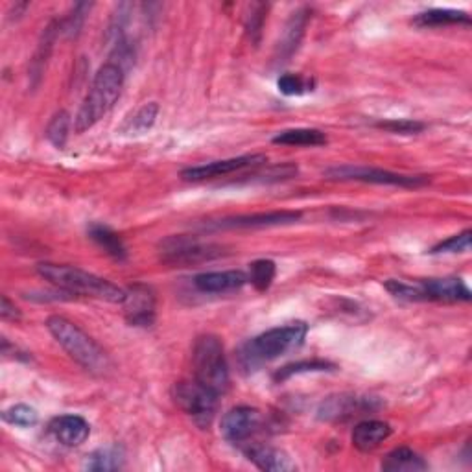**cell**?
<instances>
[{
    "mask_svg": "<svg viewBox=\"0 0 472 472\" xmlns=\"http://www.w3.org/2000/svg\"><path fill=\"white\" fill-rule=\"evenodd\" d=\"M329 179L336 181H362V183H373V185H391V186H403V188H417L428 183L426 176H406V174H395L382 168H371V167H332L325 172Z\"/></svg>",
    "mask_w": 472,
    "mask_h": 472,
    "instance_id": "52a82bcc",
    "label": "cell"
},
{
    "mask_svg": "<svg viewBox=\"0 0 472 472\" xmlns=\"http://www.w3.org/2000/svg\"><path fill=\"white\" fill-rule=\"evenodd\" d=\"M306 332L308 325L303 322L269 329L241 347L239 364L246 371H255L268 362L277 360L283 354L299 349L306 338Z\"/></svg>",
    "mask_w": 472,
    "mask_h": 472,
    "instance_id": "7a4b0ae2",
    "label": "cell"
},
{
    "mask_svg": "<svg viewBox=\"0 0 472 472\" xmlns=\"http://www.w3.org/2000/svg\"><path fill=\"white\" fill-rule=\"evenodd\" d=\"M273 142L283 146H323L329 142V139L322 130L295 128L277 133L273 137Z\"/></svg>",
    "mask_w": 472,
    "mask_h": 472,
    "instance_id": "44dd1931",
    "label": "cell"
},
{
    "mask_svg": "<svg viewBox=\"0 0 472 472\" xmlns=\"http://www.w3.org/2000/svg\"><path fill=\"white\" fill-rule=\"evenodd\" d=\"M68 132H70V114L67 111H59L52 116V121L47 126V139L56 148L61 150L68 141Z\"/></svg>",
    "mask_w": 472,
    "mask_h": 472,
    "instance_id": "4316f807",
    "label": "cell"
},
{
    "mask_svg": "<svg viewBox=\"0 0 472 472\" xmlns=\"http://www.w3.org/2000/svg\"><path fill=\"white\" fill-rule=\"evenodd\" d=\"M3 419H5L8 424L21 426V428H30V426L37 424L39 415H37V412H35L32 406L15 404V406H10L8 410L3 412Z\"/></svg>",
    "mask_w": 472,
    "mask_h": 472,
    "instance_id": "f546056e",
    "label": "cell"
},
{
    "mask_svg": "<svg viewBox=\"0 0 472 472\" xmlns=\"http://www.w3.org/2000/svg\"><path fill=\"white\" fill-rule=\"evenodd\" d=\"M124 312L132 327H150L155 322V295L146 285H133L126 290Z\"/></svg>",
    "mask_w": 472,
    "mask_h": 472,
    "instance_id": "7c38bea8",
    "label": "cell"
},
{
    "mask_svg": "<svg viewBox=\"0 0 472 472\" xmlns=\"http://www.w3.org/2000/svg\"><path fill=\"white\" fill-rule=\"evenodd\" d=\"M391 436V426L384 421L368 419L359 422L352 430L350 441L360 452H371L380 447Z\"/></svg>",
    "mask_w": 472,
    "mask_h": 472,
    "instance_id": "ac0fdd59",
    "label": "cell"
},
{
    "mask_svg": "<svg viewBox=\"0 0 472 472\" xmlns=\"http://www.w3.org/2000/svg\"><path fill=\"white\" fill-rule=\"evenodd\" d=\"M277 87L286 96H301V95L312 93L313 87H316V82L310 80V77L299 76V74H285L279 77Z\"/></svg>",
    "mask_w": 472,
    "mask_h": 472,
    "instance_id": "83f0119b",
    "label": "cell"
},
{
    "mask_svg": "<svg viewBox=\"0 0 472 472\" xmlns=\"http://www.w3.org/2000/svg\"><path fill=\"white\" fill-rule=\"evenodd\" d=\"M37 273L41 275L45 281L58 286L59 290L70 294V295H84V297H95L107 303L124 304L128 292L121 286L113 285L107 279L98 277L95 273H89L82 268L68 266V264H52V262H41L37 266Z\"/></svg>",
    "mask_w": 472,
    "mask_h": 472,
    "instance_id": "6da1fadb",
    "label": "cell"
},
{
    "mask_svg": "<svg viewBox=\"0 0 472 472\" xmlns=\"http://www.w3.org/2000/svg\"><path fill=\"white\" fill-rule=\"evenodd\" d=\"M89 236L114 260L128 259V250L121 239V234H116L111 227L102 225V223H93L89 227Z\"/></svg>",
    "mask_w": 472,
    "mask_h": 472,
    "instance_id": "ffe728a7",
    "label": "cell"
},
{
    "mask_svg": "<svg viewBox=\"0 0 472 472\" xmlns=\"http://www.w3.org/2000/svg\"><path fill=\"white\" fill-rule=\"evenodd\" d=\"M299 211H273V213H257L246 216H232L223 218L220 222L211 223L213 229H264V227H279L290 225L301 220Z\"/></svg>",
    "mask_w": 472,
    "mask_h": 472,
    "instance_id": "8fae6325",
    "label": "cell"
},
{
    "mask_svg": "<svg viewBox=\"0 0 472 472\" xmlns=\"http://www.w3.org/2000/svg\"><path fill=\"white\" fill-rule=\"evenodd\" d=\"M124 456L118 449H100L87 456L86 468L87 470H116L123 467Z\"/></svg>",
    "mask_w": 472,
    "mask_h": 472,
    "instance_id": "cb8c5ba5",
    "label": "cell"
},
{
    "mask_svg": "<svg viewBox=\"0 0 472 472\" xmlns=\"http://www.w3.org/2000/svg\"><path fill=\"white\" fill-rule=\"evenodd\" d=\"M223 255L222 246L202 242L194 236H168L161 242V257L168 264H200Z\"/></svg>",
    "mask_w": 472,
    "mask_h": 472,
    "instance_id": "ba28073f",
    "label": "cell"
},
{
    "mask_svg": "<svg viewBox=\"0 0 472 472\" xmlns=\"http://www.w3.org/2000/svg\"><path fill=\"white\" fill-rule=\"evenodd\" d=\"M0 318H3L5 322H19L21 320L19 308L6 295H3V304H0Z\"/></svg>",
    "mask_w": 472,
    "mask_h": 472,
    "instance_id": "d6a6232c",
    "label": "cell"
},
{
    "mask_svg": "<svg viewBox=\"0 0 472 472\" xmlns=\"http://www.w3.org/2000/svg\"><path fill=\"white\" fill-rule=\"evenodd\" d=\"M470 231H463L459 234L450 236L445 242H440L438 246H434L430 250L431 255H440V253H465L470 250Z\"/></svg>",
    "mask_w": 472,
    "mask_h": 472,
    "instance_id": "4dcf8cb0",
    "label": "cell"
},
{
    "mask_svg": "<svg viewBox=\"0 0 472 472\" xmlns=\"http://www.w3.org/2000/svg\"><path fill=\"white\" fill-rule=\"evenodd\" d=\"M413 23L417 26H450V24H470V15L459 10H428L419 14Z\"/></svg>",
    "mask_w": 472,
    "mask_h": 472,
    "instance_id": "7402d4cb",
    "label": "cell"
},
{
    "mask_svg": "<svg viewBox=\"0 0 472 472\" xmlns=\"http://www.w3.org/2000/svg\"><path fill=\"white\" fill-rule=\"evenodd\" d=\"M382 468L387 472H421L428 468V463L412 449L401 447V449L391 450L384 458Z\"/></svg>",
    "mask_w": 472,
    "mask_h": 472,
    "instance_id": "d6986e66",
    "label": "cell"
},
{
    "mask_svg": "<svg viewBox=\"0 0 472 472\" xmlns=\"http://www.w3.org/2000/svg\"><path fill=\"white\" fill-rule=\"evenodd\" d=\"M244 454L246 458L255 463L260 470L268 472H290L295 470L297 465L292 461V458L275 447L264 445V443H248L244 445Z\"/></svg>",
    "mask_w": 472,
    "mask_h": 472,
    "instance_id": "5bb4252c",
    "label": "cell"
},
{
    "mask_svg": "<svg viewBox=\"0 0 472 472\" xmlns=\"http://www.w3.org/2000/svg\"><path fill=\"white\" fill-rule=\"evenodd\" d=\"M421 283L422 301H441V303H467L470 301V290L458 277L445 279H426Z\"/></svg>",
    "mask_w": 472,
    "mask_h": 472,
    "instance_id": "4fadbf2b",
    "label": "cell"
},
{
    "mask_svg": "<svg viewBox=\"0 0 472 472\" xmlns=\"http://www.w3.org/2000/svg\"><path fill=\"white\" fill-rule=\"evenodd\" d=\"M192 368L195 380L216 391L218 395L229 389V366L223 343L218 336L205 334L195 340L192 350Z\"/></svg>",
    "mask_w": 472,
    "mask_h": 472,
    "instance_id": "5b68a950",
    "label": "cell"
},
{
    "mask_svg": "<svg viewBox=\"0 0 472 472\" xmlns=\"http://www.w3.org/2000/svg\"><path fill=\"white\" fill-rule=\"evenodd\" d=\"M275 275H277V266L269 259H260L250 264L248 279L259 292H266L273 285Z\"/></svg>",
    "mask_w": 472,
    "mask_h": 472,
    "instance_id": "603a6c76",
    "label": "cell"
},
{
    "mask_svg": "<svg viewBox=\"0 0 472 472\" xmlns=\"http://www.w3.org/2000/svg\"><path fill=\"white\" fill-rule=\"evenodd\" d=\"M124 87V70L114 63L104 65L93 80V86L76 114L74 130L76 133H84L96 126L102 118L114 107L116 100L121 98Z\"/></svg>",
    "mask_w": 472,
    "mask_h": 472,
    "instance_id": "3957f363",
    "label": "cell"
},
{
    "mask_svg": "<svg viewBox=\"0 0 472 472\" xmlns=\"http://www.w3.org/2000/svg\"><path fill=\"white\" fill-rule=\"evenodd\" d=\"M246 283H250L248 275L241 269H229V271H207L198 275L194 279V286L204 294H227L241 290Z\"/></svg>",
    "mask_w": 472,
    "mask_h": 472,
    "instance_id": "9a60e30c",
    "label": "cell"
},
{
    "mask_svg": "<svg viewBox=\"0 0 472 472\" xmlns=\"http://www.w3.org/2000/svg\"><path fill=\"white\" fill-rule=\"evenodd\" d=\"M157 114H159V104H157V102L144 104V105L135 113V116L132 118V121L128 123L126 132L132 133V135H142V133H146L148 130L153 128V124H155V121H157Z\"/></svg>",
    "mask_w": 472,
    "mask_h": 472,
    "instance_id": "d4e9b609",
    "label": "cell"
},
{
    "mask_svg": "<svg viewBox=\"0 0 472 472\" xmlns=\"http://www.w3.org/2000/svg\"><path fill=\"white\" fill-rule=\"evenodd\" d=\"M268 163V157L262 153H253V155H242V157H232V159H223V161H214L200 167H190L181 172V177L185 181H207L214 177H223L234 172H241L246 168H257L260 165Z\"/></svg>",
    "mask_w": 472,
    "mask_h": 472,
    "instance_id": "30bf717a",
    "label": "cell"
},
{
    "mask_svg": "<svg viewBox=\"0 0 472 472\" xmlns=\"http://www.w3.org/2000/svg\"><path fill=\"white\" fill-rule=\"evenodd\" d=\"M49 428L52 431V436L56 438V441L70 449L84 445L91 434L89 422L80 415H59L52 419Z\"/></svg>",
    "mask_w": 472,
    "mask_h": 472,
    "instance_id": "2e32d148",
    "label": "cell"
},
{
    "mask_svg": "<svg viewBox=\"0 0 472 472\" xmlns=\"http://www.w3.org/2000/svg\"><path fill=\"white\" fill-rule=\"evenodd\" d=\"M304 26H306V14L304 12L294 14L285 32V41L281 45V50H285L286 56H290L299 47V41L304 33Z\"/></svg>",
    "mask_w": 472,
    "mask_h": 472,
    "instance_id": "f1b7e54d",
    "label": "cell"
},
{
    "mask_svg": "<svg viewBox=\"0 0 472 472\" xmlns=\"http://www.w3.org/2000/svg\"><path fill=\"white\" fill-rule=\"evenodd\" d=\"M218 393L209 389L198 380H181L172 387V399L176 406L194 419V422L207 428L211 426L218 410Z\"/></svg>",
    "mask_w": 472,
    "mask_h": 472,
    "instance_id": "8992f818",
    "label": "cell"
},
{
    "mask_svg": "<svg viewBox=\"0 0 472 472\" xmlns=\"http://www.w3.org/2000/svg\"><path fill=\"white\" fill-rule=\"evenodd\" d=\"M336 366L327 362V360H301V362H294L290 366L281 368L277 373H275V380L283 382L294 375H301V373H318V371H334Z\"/></svg>",
    "mask_w": 472,
    "mask_h": 472,
    "instance_id": "484cf974",
    "label": "cell"
},
{
    "mask_svg": "<svg viewBox=\"0 0 472 472\" xmlns=\"http://www.w3.org/2000/svg\"><path fill=\"white\" fill-rule=\"evenodd\" d=\"M47 329L77 366L93 375L107 373L111 362L105 350L80 327L63 316H52L47 322Z\"/></svg>",
    "mask_w": 472,
    "mask_h": 472,
    "instance_id": "277c9868",
    "label": "cell"
},
{
    "mask_svg": "<svg viewBox=\"0 0 472 472\" xmlns=\"http://www.w3.org/2000/svg\"><path fill=\"white\" fill-rule=\"evenodd\" d=\"M373 399H362V397H349V395H338L329 397L320 406V419L325 421H345L354 415L366 413L373 410Z\"/></svg>",
    "mask_w": 472,
    "mask_h": 472,
    "instance_id": "e0dca14e",
    "label": "cell"
},
{
    "mask_svg": "<svg viewBox=\"0 0 472 472\" xmlns=\"http://www.w3.org/2000/svg\"><path fill=\"white\" fill-rule=\"evenodd\" d=\"M377 128L386 130L389 133H397V135H415L424 130V124L419 121H410V118H403V121L393 118V121L377 123Z\"/></svg>",
    "mask_w": 472,
    "mask_h": 472,
    "instance_id": "1f68e13d",
    "label": "cell"
},
{
    "mask_svg": "<svg viewBox=\"0 0 472 472\" xmlns=\"http://www.w3.org/2000/svg\"><path fill=\"white\" fill-rule=\"evenodd\" d=\"M264 426V415L251 406H239L229 410L222 419V436L232 443L248 445Z\"/></svg>",
    "mask_w": 472,
    "mask_h": 472,
    "instance_id": "9c48e42d",
    "label": "cell"
}]
</instances>
